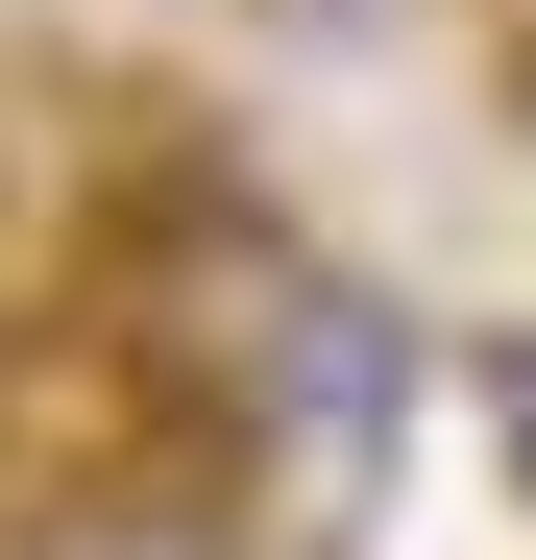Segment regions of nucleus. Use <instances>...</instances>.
<instances>
[{
    "mask_svg": "<svg viewBox=\"0 0 536 560\" xmlns=\"http://www.w3.org/2000/svg\"><path fill=\"white\" fill-rule=\"evenodd\" d=\"M415 390H439L415 293H366V268H317V293H293V341L244 365V415L196 439V488H220V512H244L268 560H366L391 463H415Z\"/></svg>",
    "mask_w": 536,
    "mask_h": 560,
    "instance_id": "nucleus-1",
    "label": "nucleus"
},
{
    "mask_svg": "<svg viewBox=\"0 0 536 560\" xmlns=\"http://www.w3.org/2000/svg\"><path fill=\"white\" fill-rule=\"evenodd\" d=\"M0 560H268V536H244V512L196 488V463H147V439H123L98 488H49V512L0 536Z\"/></svg>",
    "mask_w": 536,
    "mask_h": 560,
    "instance_id": "nucleus-2",
    "label": "nucleus"
},
{
    "mask_svg": "<svg viewBox=\"0 0 536 560\" xmlns=\"http://www.w3.org/2000/svg\"><path fill=\"white\" fill-rule=\"evenodd\" d=\"M464 415L512 439V488H536V341H464Z\"/></svg>",
    "mask_w": 536,
    "mask_h": 560,
    "instance_id": "nucleus-3",
    "label": "nucleus"
},
{
    "mask_svg": "<svg viewBox=\"0 0 536 560\" xmlns=\"http://www.w3.org/2000/svg\"><path fill=\"white\" fill-rule=\"evenodd\" d=\"M488 122H512V171H536V0H488Z\"/></svg>",
    "mask_w": 536,
    "mask_h": 560,
    "instance_id": "nucleus-4",
    "label": "nucleus"
}]
</instances>
